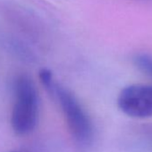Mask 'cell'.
<instances>
[{
    "instance_id": "1",
    "label": "cell",
    "mask_w": 152,
    "mask_h": 152,
    "mask_svg": "<svg viewBox=\"0 0 152 152\" xmlns=\"http://www.w3.org/2000/svg\"><path fill=\"white\" fill-rule=\"evenodd\" d=\"M15 103L11 115V124L18 135L31 132L39 120V96L30 77L20 75L15 82Z\"/></svg>"
},
{
    "instance_id": "2",
    "label": "cell",
    "mask_w": 152,
    "mask_h": 152,
    "mask_svg": "<svg viewBox=\"0 0 152 152\" xmlns=\"http://www.w3.org/2000/svg\"><path fill=\"white\" fill-rule=\"evenodd\" d=\"M50 94L57 99L75 140L82 145L89 144L93 137V126L79 100L70 91L56 83Z\"/></svg>"
},
{
    "instance_id": "4",
    "label": "cell",
    "mask_w": 152,
    "mask_h": 152,
    "mask_svg": "<svg viewBox=\"0 0 152 152\" xmlns=\"http://www.w3.org/2000/svg\"><path fill=\"white\" fill-rule=\"evenodd\" d=\"M133 63L140 72L152 78V55L138 53L133 57Z\"/></svg>"
},
{
    "instance_id": "6",
    "label": "cell",
    "mask_w": 152,
    "mask_h": 152,
    "mask_svg": "<svg viewBox=\"0 0 152 152\" xmlns=\"http://www.w3.org/2000/svg\"><path fill=\"white\" fill-rule=\"evenodd\" d=\"M14 152H15V151H14Z\"/></svg>"
},
{
    "instance_id": "5",
    "label": "cell",
    "mask_w": 152,
    "mask_h": 152,
    "mask_svg": "<svg viewBox=\"0 0 152 152\" xmlns=\"http://www.w3.org/2000/svg\"><path fill=\"white\" fill-rule=\"evenodd\" d=\"M39 79L43 84V86L46 88V90L50 93L53 90L56 83L53 79V75L51 72L48 69H42L39 72Z\"/></svg>"
},
{
    "instance_id": "3",
    "label": "cell",
    "mask_w": 152,
    "mask_h": 152,
    "mask_svg": "<svg viewBox=\"0 0 152 152\" xmlns=\"http://www.w3.org/2000/svg\"><path fill=\"white\" fill-rule=\"evenodd\" d=\"M117 105L125 115L135 118L152 116V85L132 84L123 89Z\"/></svg>"
}]
</instances>
